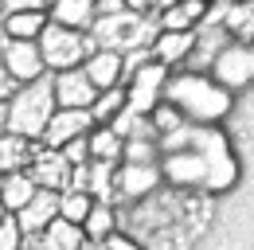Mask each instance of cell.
I'll return each mask as SVG.
<instances>
[{
  "mask_svg": "<svg viewBox=\"0 0 254 250\" xmlns=\"http://www.w3.org/2000/svg\"><path fill=\"white\" fill-rule=\"evenodd\" d=\"M164 102H172L188 122H219L223 114L231 110V90H223L215 78H207V74H176V78H168V86H164Z\"/></svg>",
  "mask_w": 254,
  "mask_h": 250,
  "instance_id": "6da1fadb",
  "label": "cell"
},
{
  "mask_svg": "<svg viewBox=\"0 0 254 250\" xmlns=\"http://www.w3.org/2000/svg\"><path fill=\"white\" fill-rule=\"evenodd\" d=\"M55 74H43L39 82H28L8 102V133H20L28 141H43V129L55 118Z\"/></svg>",
  "mask_w": 254,
  "mask_h": 250,
  "instance_id": "7a4b0ae2",
  "label": "cell"
},
{
  "mask_svg": "<svg viewBox=\"0 0 254 250\" xmlns=\"http://www.w3.org/2000/svg\"><path fill=\"white\" fill-rule=\"evenodd\" d=\"M39 51H43V62H47V70H74V66H82V62L90 59V51H94V39H90V31H74V28H63V24H47V31L39 35Z\"/></svg>",
  "mask_w": 254,
  "mask_h": 250,
  "instance_id": "3957f363",
  "label": "cell"
},
{
  "mask_svg": "<svg viewBox=\"0 0 254 250\" xmlns=\"http://www.w3.org/2000/svg\"><path fill=\"white\" fill-rule=\"evenodd\" d=\"M164 86H168V66L164 62H145L141 70H133L126 78V110L141 114V118H153L160 102H164Z\"/></svg>",
  "mask_w": 254,
  "mask_h": 250,
  "instance_id": "277c9868",
  "label": "cell"
},
{
  "mask_svg": "<svg viewBox=\"0 0 254 250\" xmlns=\"http://www.w3.org/2000/svg\"><path fill=\"white\" fill-rule=\"evenodd\" d=\"M0 62L8 66V74H12L20 86L39 82V78L47 74L39 39H4V35H0Z\"/></svg>",
  "mask_w": 254,
  "mask_h": 250,
  "instance_id": "5b68a950",
  "label": "cell"
},
{
  "mask_svg": "<svg viewBox=\"0 0 254 250\" xmlns=\"http://www.w3.org/2000/svg\"><path fill=\"white\" fill-rule=\"evenodd\" d=\"M211 78L219 82L223 90H239L254 82V66H251V43H239L231 39L227 47L219 51V59L211 62Z\"/></svg>",
  "mask_w": 254,
  "mask_h": 250,
  "instance_id": "8992f818",
  "label": "cell"
},
{
  "mask_svg": "<svg viewBox=\"0 0 254 250\" xmlns=\"http://www.w3.org/2000/svg\"><path fill=\"white\" fill-rule=\"evenodd\" d=\"M98 94L102 90L90 82V74L82 66L55 74V102H59V110H94Z\"/></svg>",
  "mask_w": 254,
  "mask_h": 250,
  "instance_id": "52a82bcc",
  "label": "cell"
},
{
  "mask_svg": "<svg viewBox=\"0 0 254 250\" xmlns=\"http://www.w3.org/2000/svg\"><path fill=\"white\" fill-rule=\"evenodd\" d=\"M28 172H32L35 184L47 188V191H70V180H74V164L63 156V149H43V145H39Z\"/></svg>",
  "mask_w": 254,
  "mask_h": 250,
  "instance_id": "ba28073f",
  "label": "cell"
},
{
  "mask_svg": "<svg viewBox=\"0 0 254 250\" xmlns=\"http://www.w3.org/2000/svg\"><path fill=\"white\" fill-rule=\"evenodd\" d=\"M94 129V114L90 110H55V118L43 129V149H66L70 141L86 137Z\"/></svg>",
  "mask_w": 254,
  "mask_h": 250,
  "instance_id": "9c48e42d",
  "label": "cell"
},
{
  "mask_svg": "<svg viewBox=\"0 0 254 250\" xmlns=\"http://www.w3.org/2000/svg\"><path fill=\"white\" fill-rule=\"evenodd\" d=\"M59 195H63V191H47V188H39V195H35L20 215H16L20 231H24V239H39V235L59 219Z\"/></svg>",
  "mask_w": 254,
  "mask_h": 250,
  "instance_id": "30bf717a",
  "label": "cell"
},
{
  "mask_svg": "<svg viewBox=\"0 0 254 250\" xmlns=\"http://www.w3.org/2000/svg\"><path fill=\"white\" fill-rule=\"evenodd\" d=\"M82 70L90 74V82H94L98 90H118L126 82V55L122 51H102V47H94L90 59L82 62Z\"/></svg>",
  "mask_w": 254,
  "mask_h": 250,
  "instance_id": "8fae6325",
  "label": "cell"
},
{
  "mask_svg": "<svg viewBox=\"0 0 254 250\" xmlns=\"http://www.w3.org/2000/svg\"><path fill=\"white\" fill-rule=\"evenodd\" d=\"M172 184H203L207 188V160H203V153H195V149H176V153L164 156V168H160Z\"/></svg>",
  "mask_w": 254,
  "mask_h": 250,
  "instance_id": "7c38bea8",
  "label": "cell"
},
{
  "mask_svg": "<svg viewBox=\"0 0 254 250\" xmlns=\"http://www.w3.org/2000/svg\"><path fill=\"white\" fill-rule=\"evenodd\" d=\"M160 164L157 160H149V164H133V160H122L118 164V195H145V191H153L160 184Z\"/></svg>",
  "mask_w": 254,
  "mask_h": 250,
  "instance_id": "4fadbf2b",
  "label": "cell"
},
{
  "mask_svg": "<svg viewBox=\"0 0 254 250\" xmlns=\"http://www.w3.org/2000/svg\"><path fill=\"white\" fill-rule=\"evenodd\" d=\"M35 153H39L35 141L20 137V133H4V137H0V172H4V176H12V172H28L32 160H35Z\"/></svg>",
  "mask_w": 254,
  "mask_h": 250,
  "instance_id": "5bb4252c",
  "label": "cell"
},
{
  "mask_svg": "<svg viewBox=\"0 0 254 250\" xmlns=\"http://www.w3.org/2000/svg\"><path fill=\"white\" fill-rule=\"evenodd\" d=\"M86 243H90L86 231H82L78 223H66V219H55L39 239H32L35 250H82Z\"/></svg>",
  "mask_w": 254,
  "mask_h": 250,
  "instance_id": "9a60e30c",
  "label": "cell"
},
{
  "mask_svg": "<svg viewBox=\"0 0 254 250\" xmlns=\"http://www.w3.org/2000/svg\"><path fill=\"white\" fill-rule=\"evenodd\" d=\"M51 20L74 31H90L98 24V0H55L51 4Z\"/></svg>",
  "mask_w": 254,
  "mask_h": 250,
  "instance_id": "2e32d148",
  "label": "cell"
},
{
  "mask_svg": "<svg viewBox=\"0 0 254 250\" xmlns=\"http://www.w3.org/2000/svg\"><path fill=\"white\" fill-rule=\"evenodd\" d=\"M157 20H160V31H195L207 20V4L203 0H180V4L157 12Z\"/></svg>",
  "mask_w": 254,
  "mask_h": 250,
  "instance_id": "e0dca14e",
  "label": "cell"
},
{
  "mask_svg": "<svg viewBox=\"0 0 254 250\" xmlns=\"http://www.w3.org/2000/svg\"><path fill=\"white\" fill-rule=\"evenodd\" d=\"M51 24V16L39 8V12H8L0 16V35L4 39H39Z\"/></svg>",
  "mask_w": 254,
  "mask_h": 250,
  "instance_id": "ac0fdd59",
  "label": "cell"
},
{
  "mask_svg": "<svg viewBox=\"0 0 254 250\" xmlns=\"http://www.w3.org/2000/svg\"><path fill=\"white\" fill-rule=\"evenodd\" d=\"M191 47H195V31H160L153 43V59L164 66H176V62H188Z\"/></svg>",
  "mask_w": 254,
  "mask_h": 250,
  "instance_id": "d6986e66",
  "label": "cell"
},
{
  "mask_svg": "<svg viewBox=\"0 0 254 250\" xmlns=\"http://www.w3.org/2000/svg\"><path fill=\"white\" fill-rule=\"evenodd\" d=\"M35 195H39V184L32 180V172H12V176L4 180V195H0V203H4L8 215H20Z\"/></svg>",
  "mask_w": 254,
  "mask_h": 250,
  "instance_id": "ffe728a7",
  "label": "cell"
},
{
  "mask_svg": "<svg viewBox=\"0 0 254 250\" xmlns=\"http://www.w3.org/2000/svg\"><path fill=\"white\" fill-rule=\"evenodd\" d=\"M122 156H126V137H122L114 125H94V129H90V160L118 164Z\"/></svg>",
  "mask_w": 254,
  "mask_h": 250,
  "instance_id": "44dd1931",
  "label": "cell"
},
{
  "mask_svg": "<svg viewBox=\"0 0 254 250\" xmlns=\"http://www.w3.org/2000/svg\"><path fill=\"white\" fill-rule=\"evenodd\" d=\"M94 195H90V191H63V195H59V219H66V223H78V227H82V223H86V215H90V211H94Z\"/></svg>",
  "mask_w": 254,
  "mask_h": 250,
  "instance_id": "7402d4cb",
  "label": "cell"
},
{
  "mask_svg": "<svg viewBox=\"0 0 254 250\" xmlns=\"http://www.w3.org/2000/svg\"><path fill=\"white\" fill-rule=\"evenodd\" d=\"M82 231H86L90 243H110V239L118 235V231H114V207H110V203H94V211L86 215Z\"/></svg>",
  "mask_w": 254,
  "mask_h": 250,
  "instance_id": "603a6c76",
  "label": "cell"
},
{
  "mask_svg": "<svg viewBox=\"0 0 254 250\" xmlns=\"http://www.w3.org/2000/svg\"><path fill=\"white\" fill-rule=\"evenodd\" d=\"M126 106L129 102H126V90H122V86H118V90H102L98 102H94V110H90V114H94V125H114L126 114Z\"/></svg>",
  "mask_w": 254,
  "mask_h": 250,
  "instance_id": "cb8c5ba5",
  "label": "cell"
},
{
  "mask_svg": "<svg viewBox=\"0 0 254 250\" xmlns=\"http://www.w3.org/2000/svg\"><path fill=\"white\" fill-rule=\"evenodd\" d=\"M20 243H24V231H20L16 215H8L0 223V250H20Z\"/></svg>",
  "mask_w": 254,
  "mask_h": 250,
  "instance_id": "d4e9b609",
  "label": "cell"
},
{
  "mask_svg": "<svg viewBox=\"0 0 254 250\" xmlns=\"http://www.w3.org/2000/svg\"><path fill=\"white\" fill-rule=\"evenodd\" d=\"M63 156L74 164V168H86V164H90V133L78 137V141H70V145L63 149Z\"/></svg>",
  "mask_w": 254,
  "mask_h": 250,
  "instance_id": "484cf974",
  "label": "cell"
},
{
  "mask_svg": "<svg viewBox=\"0 0 254 250\" xmlns=\"http://www.w3.org/2000/svg\"><path fill=\"white\" fill-rule=\"evenodd\" d=\"M47 8V0H4V16L8 12H39Z\"/></svg>",
  "mask_w": 254,
  "mask_h": 250,
  "instance_id": "4316f807",
  "label": "cell"
},
{
  "mask_svg": "<svg viewBox=\"0 0 254 250\" xmlns=\"http://www.w3.org/2000/svg\"><path fill=\"white\" fill-rule=\"evenodd\" d=\"M16 90H20V82H16V78L8 74V66L0 62V102H12V94H16Z\"/></svg>",
  "mask_w": 254,
  "mask_h": 250,
  "instance_id": "83f0119b",
  "label": "cell"
},
{
  "mask_svg": "<svg viewBox=\"0 0 254 250\" xmlns=\"http://www.w3.org/2000/svg\"><path fill=\"white\" fill-rule=\"evenodd\" d=\"M122 12H133L126 0H98V16H122Z\"/></svg>",
  "mask_w": 254,
  "mask_h": 250,
  "instance_id": "f1b7e54d",
  "label": "cell"
},
{
  "mask_svg": "<svg viewBox=\"0 0 254 250\" xmlns=\"http://www.w3.org/2000/svg\"><path fill=\"white\" fill-rule=\"evenodd\" d=\"M106 250H137V247H133V243H129L126 235H114V239H110V243H106Z\"/></svg>",
  "mask_w": 254,
  "mask_h": 250,
  "instance_id": "f546056e",
  "label": "cell"
},
{
  "mask_svg": "<svg viewBox=\"0 0 254 250\" xmlns=\"http://www.w3.org/2000/svg\"><path fill=\"white\" fill-rule=\"evenodd\" d=\"M8 133V102H0V137Z\"/></svg>",
  "mask_w": 254,
  "mask_h": 250,
  "instance_id": "4dcf8cb0",
  "label": "cell"
},
{
  "mask_svg": "<svg viewBox=\"0 0 254 250\" xmlns=\"http://www.w3.org/2000/svg\"><path fill=\"white\" fill-rule=\"evenodd\" d=\"M172 4H180V0H153V12H164V8H172Z\"/></svg>",
  "mask_w": 254,
  "mask_h": 250,
  "instance_id": "1f68e13d",
  "label": "cell"
},
{
  "mask_svg": "<svg viewBox=\"0 0 254 250\" xmlns=\"http://www.w3.org/2000/svg\"><path fill=\"white\" fill-rule=\"evenodd\" d=\"M82 250H106V243H86Z\"/></svg>",
  "mask_w": 254,
  "mask_h": 250,
  "instance_id": "d6a6232c",
  "label": "cell"
},
{
  "mask_svg": "<svg viewBox=\"0 0 254 250\" xmlns=\"http://www.w3.org/2000/svg\"><path fill=\"white\" fill-rule=\"evenodd\" d=\"M4 180H8V176H4V172H0V195H4Z\"/></svg>",
  "mask_w": 254,
  "mask_h": 250,
  "instance_id": "836d02e7",
  "label": "cell"
},
{
  "mask_svg": "<svg viewBox=\"0 0 254 250\" xmlns=\"http://www.w3.org/2000/svg\"><path fill=\"white\" fill-rule=\"evenodd\" d=\"M4 219H8V211H4V203H0V223H4Z\"/></svg>",
  "mask_w": 254,
  "mask_h": 250,
  "instance_id": "e575fe53",
  "label": "cell"
},
{
  "mask_svg": "<svg viewBox=\"0 0 254 250\" xmlns=\"http://www.w3.org/2000/svg\"><path fill=\"white\" fill-rule=\"evenodd\" d=\"M251 66H254V43H251Z\"/></svg>",
  "mask_w": 254,
  "mask_h": 250,
  "instance_id": "d590c367",
  "label": "cell"
},
{
  "mask_svg": "<svg viewBox=\"0 0 254 250\" xmlns=\"http://www.w3.org/2000/svg\"><path fill=\"white\" fill-rule=\"evenodd\" d=\"M51 4H55V0H47V8H51Z\"/></svg>",
  "mask_w": 254,
  "mask_h": 250,
  "instance_id": "8d00e7d4",
  "label": "cell"
},
{
  "mask_svg": "<svg viewBox=\"0 0 254 250\" xmlns=\"http://www.w3.org/2000/svg\"><path fill=\"white\" fill-rule=\"evenodd\" d=\"M0 12H4V0H0Z\"/></svg>",
  "mask_w": 254,
  "mask_h": 250,
  "instance_id": "74e56055",
  "label": "cell"
},
{
  "mask_svg": "<svg viewBox=\"0 0 254 250\" xmlns=\"http://www.w3.org/2000/svg\"><path fill=\"white\" fill-rule=\"evenodd\" d=\"M203 4H211V0H203Z\"/></svg>",
  "mask_w": 254,
  "mask_h": 250,
  "instance_id": "f35d334b",
  "label": "cell"
},
{
  "mask_svg": "<svg viewBox=\"0 0 254 250\" xmlns=\"http://www.w3.org/2000/svg\"><path fill=\"white\" fill-rule=\"evenodd\" d=\"M32 250H35V247H32Z\"/></svg>",
  "mask_w": 254,
  "mask_h": 250,
  "instance_id": "ab89813d",
  "label": "cell"
}]
</instances>
